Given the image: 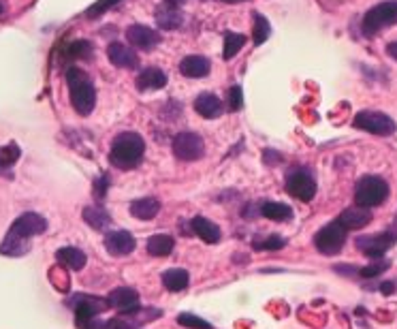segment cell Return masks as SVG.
<instances>
[{
	"label": "cell",
	"instance_id": "obj_19",
	"mask_svg": "<svg viewBox=\"0 0 397 329\" xmlns=\"http://www.w3.org/2000/svg\"><path fill=\"white\" fill-rule=\"evenodd\" d=\"M156 24L160 30H178L184 24V13L173 5H160L156 9Z\"/></svg>",
	"mask_w": 397,
	"mask_h": 329
},
{
	"label": "cell",
	"instance_id": "obj_37",
	"mask_svg": "<svg viewBox=\"0 0 397 329\" xmlns=\"http://www.w3.org/2000/svg\"><path fill=\"white\" fill-rule=\"evenodd\" d=\"M107 186H109V178H107V176H101V178L97 180V184H95V195H97V199H99V201H103V199H105Z\"/></svg>",
	"mask_w": 397,
	"mask_h": 329
},
{
	"label": "cell",
	"instance_id": "obj_2",
	"mask_svg": "<svg viewBox=\"0 0 397 329\" xmlns=\"http://www.w3.org/2000/svg\"><path fill=\"white\" fill-rule=\"evenodd\" d=\"M146 154V141L139 133H120L113 141H111V150H109V162L116 169L128 172L135 169L137 164L144 160Z\"/></svg>",
	"mask_w": 397,
	"mask_h": 329
},
{
	"label": "cell",
	"instance_id": "obj_5",
	"mask_svg": "<svg viewBox=\"0 0 397 329\" xmlns=\"http://www.w3.org/2000/svg\"><path fill=\"white\" fill-rule=\"evenodd\" d=\"M397 24V0H386L376 7H372L361 22V30L365 36H376L380 30Z\"/></svg>",
	"mask_w": 397,
	"mask_h": 329
},
{
	"label": "cell",
	"instance_id": "obj_38",
	"mask_svg": "<svg viewBox=\"0 0 397 329\" xmlns=\"http://www.w3.org/2000/svg\"><path fill=\"white\" fill-rule=\"evenodd\" d=\"M282 154L280 152H274V150H265L263 152V160L267 162V164H278V162H282Z\"/></svg>",
	"mask_w": 397,
	"mask_h": 329
},
{
	"label": "cell",
	"instance_id": "obj_3",
	"mask_svg": "<svg viewBox=\"0 0 397 329\" xmlns=\"http://www.w3.org/2000/svg\"><path fill=\"white\" fill-rule=\"evenodd\" d=\"M67 86H69V97H71L73 109L83 118L90 115L97 105V88H95V81L90 79V75L79 66H69L67 69Z\"/></svg>",
	"mask_w": 397,
	"mask_h": 329
},
{
	"label": "cell",
	"instance_id": "obj_24",
	"mask_svg": "<svg viewBox=\"0 0 397 329\" xmlns=\"http://www.w3.org/2000/svg\"><path fill=\"white\" fill-rule=\"evenodd\" d=\"M190 229H193V233L199 235L205 244H216V241H220V227H218L216 223L203 218V216L193 218V220H190Z\"/></svg>",
	"mask_w": 397,
	"mask_h": 329
},
{
	"label": "cell",
	"instance_id": "obj_6",
	"mask_svg": "<svg viewBox=\"0 0 397 329\" xmlns=\"http://www.w3.org/2000/svg\"><path fill=\"white\" fill-rule=\"evenodd\" d=\"M346 235L348 231L344 229V225L340 220H333L329 225H325L323 229H319V233L314 235V246L321 255L333 257L340 255L344 244H346Z\"/></svg>",
	"mask_w": 397,
	"mask_h": 329
},
{
	"label": "cell",
	"instance_id": "obj_11",
	"mask_svg": "<svg viewBox=\"0 0 397 329\" xmlns=\"http://www.w3.org/2000/svg\"><path fill=\"white\" fill-rule=\"evenodd\" d=\"M395 241H397V237H395L391 231L374 233V235H359V237L355 239L357 248H359L365 257H370V259H380Z\"/></svg>",
	"mask_w": 397,
	"mask_h": 329
},
{
	"label": "cell",
	"instance_id": "obj_33",
	"mask_svg": "<svg viewBox=\"0 0 397 329\" xmlns=\"http://www.w3.org/2000/svg\"><path fill=\"white\" fill-rule=\"evenodd\" d=\"M178 323L182 327H188V329H214L211 323H207L205 318L197 316V314H190V312H182L178 314Z\"/></svg>",
	"mask_w": 397,
	"mask_h": 329
},
{
	"label": "cell",
	"instance_id": "obj_18",
	"mask_svg": "<svg viewBox=\"0 0 397 329\" xmlns=\"http://www.w3.org/2000/svg\"><path fill=\"white\" fill-rule=\"evenodd\" d=\"M211 62L205 56H186L180 62V73L188 79H203L209 75Z\"/></svg>",
	"mask_w": 397,
	"mask_h": 329
},
{
	"label": "cell",
	"instance_id": "obj_43",
	"mask_svg": "<svg viewBox=\"0 0 397 329\" xmlns=\"http://www.w3.org/2000/svg\"><path fill=\"white\" fill-rule=\"evenodd\" d=\"M5 9H7V7H5V3H3V0H0V15L5 13Z\"/></svg>",
	"mask_w": 397,
	"mask_h": 329
},
{
	"label": "cell",
	"instance_id": "obj_4",
	"mask_svg": "<svg viewBox=\"0 0 397 329\" xmlns=\"http://www.w3.org/2000/svg\"><path fill=\"white\" fill-rule=\"evenodd\" d=\"M389 197V184L380 176H363L355 186V203L359 208H376Z\"/></svg>",
	"mask_w": 397,
	"mask_h": 329
},
{
	"label": "cell",
	"instance_id": "obj_20",
	"mask_svg": "<svg viewBox=\"0 0 397 329\" xmlns=\"http://www.w3.org/2000/svg\"><path fill=\"white\" fill-rule=\"evenodd\" d=\"M337 220L344 225V229L346 231H352V229H363V227H368L370 223H372V212L368 210V208H348V210H344L340 216H337Z\"/></svg>",
	"mask_w": 397,
	"mask_h": 329
},
{
	"label": "cell",
	"instance_id": "obj_1",
	"mask_svg": "<svg viewBox=\"0 0 397 329\" xmlns=\"http://www.w3.org/2000/svg\"><path fill=\"white\" fill-rule=\"evenodd\" d=\"M48 231V220L36 212H26L18 220H13L9 233L0 244V255L7 257H22L30 251L28 239L34 235H43Z\"/></svg>",
	"mask_w": 397,
	"mask_h": 329
},
{
	"label": "cell",
	"instance_id": "obj_31",
	"mask_svg": "<svg viewBox=\"0 0 397 329\" xmlns=\"http://www.w3.org/2000/svg\"><path fill=\"white\" fill-rule=\"evenodd\" d=\"M252 20H254V30H252V41H254V46L256 48H260L265 41L270 38V32H272V28H270V22H267V18H263L260 13H254L252 15Z\"/></svg>",
	"mask_w": 397,
	"mask_h": 329
},
{
	"label": "cell",
	"instance_id": "obj_8",
	"mask_svg": "<svg viewBox=\"0 0 397 329\" xmlns=\"http://www.w3.org/2000/svg\"><path fill=\"white\" fill-rule=\"evenodd\" d=\"M67 306L73 308L77 327L83 325V323H88V321H92V318H97L101 312H105V310L109 308V306H107V300L97 298V295H83V293L73 295V298L67 302Z\"/></svg>",
	"mask_w": 397,
	"mask_h": 329
},
{
	"label": "cell",
	"instance_id": "obj_36",
	"mask_svg": "<svg viewBox=\"0 0 397 329\" xmlns=\"http://www.w3.org/2000/svg\"><path fill=\"white\" fill-rule=\"evenodd\" d=\"M389 270V261H374V263H370V265H365L363 270H359V276L361 278H365V280H372V278H376V276H380L382 272H386Z\"/></svg>",
	"mask_w": 397,
	"mask_h": 329
},
{
	"label": "cell",
	"instance_id": "obj_42",
	"mask_svg": "<svg viewBox=\"0 0 397 329\" xmlns=\"http://www.w3.org/2000/svg\"><path fill=\"white\" fill-rule=\"evenodd\" d=\"M389 231H391V233H393V235L397 237V218H395V223H393V225L389 227Z\"/></svg>",
	"mask_w": 397,
	"mask_h": 329
},
{
	"label": "cell",
	"instance_id": "obj_17",
	"mask_svg": "<svg viewBox=\"0 0 397 329\" xmlns=\"http://www.w3.org/2000/svg\"><path fill=\"white\" fill-rule=\"evenodd\" d=\"M195 109H197V113L201 115V118H205V120H216V118H220L225 113V105H223V101H220L216 94H211V92H201L197 99H195Z\"/></svg>",
	"mask_w": 397,
	"mask_h": 329
},
{
	"label": "cell",
	"instance_id": "obj_30",
	"mask_svg": "<svg viewBox=\"0 0 397 329\" xmlns=\"http://www.w3.org/2000/svg\"><path fill=\"white\" fill-rule=\"evenodd\" d=\"M246 46V36L239 32H225V48H223V58L225 60H233L239 50Z\"/></svg>",
	"mask_w": 397,
	"mask_h": 329
},
{
	"label": "cell",
	"instance_id": "obj_35",
	"mask_svg": "<svg viewBox=\"0 0 397 329\" xmlns=\"http://www.w3.org/2000/svg\"><path fill=\"white\" fill-rule=\"evenodd\" d=\"M227 107L229 111H239L244 107V90L242 86H233L227 90Z\"/></svg>",
	"mask_w": 397,
	"mask_h": 329
},
{
	"label": "cell",
	"instance_id": "obj_41",
	"mask_svg": "<svg viewBox=\"0 0 397 329\" xmlns=\"http://www.w3.org/2000/svg\"><path fill=\"white\" fill-rule=\"evenodd\" d=\"M165 3H167V5H173V7H182L186 0H165Z\"/></svg>",
	"mask_w": 397,
	"mask_h": 329
},
{
	"label": "cell",
	"instance_id": "obj_28",
	"mask_svg": "<svg viewBox=\"0 0 397 329\" xmlns=\"http://www.w3.org/2000/svg\"><path fill=\"white\" fill-rule=\"evenodd\" d=\"M173 246H175V241H173L171 235L156 233V235H152V237L148 239L146 248H148V253H150L152 257H169V255L173 253Z\"/></svg>",
	"mask_w": 397,
	"mask_h": 329
},
{
	"label": "cell",
	"instance_id": "obj_32",
	"mask_svg": "<svg viewBox=\"0 0 397 329\" xmlns=\"http://www.w3.org/2000/svg\"><path fill=\"white\" fill-rule=\"evenodd\" d=\"M252 246H254V251H280L286 246V237L276 235V233L265 235V237H254Z\"/></svg>",
	"mask_w": 397,
	"mask_h": 329
},
{
	"label": "cell",
	"instance_id": "obj_44",
	"mask_svg": "<svg viewBox=\"0 0 397 329\" xmlns=\"http://www.w3.org/2000/svg\"><path fill=\"white\" fill-rule=\"evenodd\" d=\"M223 3H231L233 5V3H244V0H223Z\"/></svg>",
	"mask_w": 397,
	"mask_h": 329
},
{
	"label": "cell",
	"instance_id": "obj_13",
	"mask_svg": "<svg viewBox=\"0 0 397 329\" xmlns=\"http://www.w3.org/2000/svg\"><path fill=\"white\" fill-rule=\"evenodd\" d=\"M126 41L132 48H139L144 52H152L160 43V34L144 24H132L126 28Z\"/></svg>",
	"mask_w": 397,
	"mask_h": 329
},
{
	"label": "cell",
	"instance_id": "obj_16",
	"mask_svg": "<svg viewBox=\"0 0 397 329\" xmlns=\"http://www.w3.org/2000/svg\"><path fill=\"white\" fill-rule=\"evenodd\" d=\"M135 86L139 92H150V90H160L167 86V73L158 66H148L137 75Z\"/></svg>",
	"mask_w": 397,
	"mask_h": 329
},
{
	"label": "cell",
	"instance_id": "obj_9",
	"mask_svg": "<svg viewBox=\"0 0 397 329\" xmlns=\"http://www.w3.org/2000/svg\"><path fill=\"white\" fill-rule=\"evenodd\" d=\"M286 192L297 201L310 203L316 195V180L307 169H293L286 176Z\"/></svg>",
	"mask_w": 397,
	"mask_h": 329
},
{
	"label": "cell",
	"instance_id": "obj_27",
	"mask_svg": "<svg viewBox=\"0 0 397 329\" xmlns=\"http://www.w3.org/2000/svg\"><path fill=\"white\" fill-rule=\"evenodd\" d=\"M20 156H22V150H20V146L15 141L0 148V176L11 178V169L15 167V162L20 160Z\"/></svg>",
	"mask_w": 397,
	"mask_h": 329
},
{
	"label": "cell",
	"instance_id": "obj_14",
	"mask_svg": "<svg viewBox=\"0 0 397 329\" xmlns=\"http://www.w3.org/2000/svg\"><path fill=\"white\" fill-rule=\"evenodd\" d=\"M105 248L111 257H126L137 248V241L132 237V233L118 229L105 235Z\"/></svg>",
	"mask_w": 397,
	"mask_h": 329
},
{
	"label": "cell",
	"instance_id": "obj_29",
	"mask_svg": "<svg viewBox=\"0 0 397 329\" xmlns=\"http://www.w3.org/2000/svg\"><path fill=\"white\" fill-rule=\"evenodd\" d=\"M92 56H95V48L90 41L85 38L73 41L64 50V60H90Z\"/></svg>",
	"mask_w": 397,
	"mask_h": 329
},
{
	"label": "cell",
	"instance_id": "obj_22",
	"mask_svg": "<svg viewBox=\"0 0 397 329\" xmlns=\"http://www.w3.org/2000/svg\"><path fill=\"white\" fill-rule=\"evenodd\" d=\"M56 261H58L60 265H64V267L73 270V272H79V270H83V267H85L88 257H85V253H83V251L75 248V246H64V248L56 251Z\"/></svg>",
	"mask_w": 397,
	"mask_h": 329
},
{
	"label": "cell",
	"instance_id": "obj_40",
	"mask_svg": "<svg viewBox=\"0 0 397 329\" xmlns=\"http://www.w3.org/2000/svg\"><path fill=\"white\" fill-rule=\"evenodd\" d=\"M380 291L389 295V293H393V291H395V284H393V282H384V284H380Z\"/></svg>",
	"mask_w": 397,
	"mask_h": 329
},
{
	"label": "cell",
	"instance_id": "obj_10",
	"mask_svg": "<svg viewBox=\"0 0 397 329\" xmlns=\"http://www.w3.org/2000/svg\"><path fill=\"white\" fill-rule=\"evenodd\" d=\"M173 154L182 162H193V160L203 158V154H205L203 137L197 133H190V131L178 133L173 137Z\"/></svg>",
	"mask_w": 397,
	"mask_h": 329
},
{
	"label": "cell",
	"instance_id": "obj_23",
	"mask_svg": "<svg viewBox=\"0 0 397 329\" xmlns=\"http://www.w3.org/2000/svg\"><path fill=\"white\" fill-rule=\"evenodd\" d=\"M162 284H165V289L171 291V293H178V291H184L186 286L190 284V276L186 270L182 267H171L162 274Z\"/></svg>",
	"mask_w": 397,
	"mask_h": 329
},
{
	"label": "cell",
	"instance_id": "obj_39",
	"mask_svg": "<svg viewBox=\"0 0 397 329\" xmlns=\"http://www.w3.org/2000/svg\"><path fill=\"white\" fill-rule=\"evenodd\" d=\"M386 54H389V56H391V58L397 62V41H393V43H389V46H386Z\"/></svg>",
	"mask_w": 397,
	"mask_h": 329
},
{
	"label": "cell",
	"instance_id": "obj_26",
	"mask_svg": "<svg viewBox=\"0 0 397 329\" xmlns=\"http://www.w3.org/2000/svg\"><path fill=\"white\" fill-rule=\"evenodd\" d=\"M260 216L270 218L274 223H286L293 218V210L286 203H278V201H267L260 205Z\"/></svg>",
	"mask_w": 397,
	"mask_h": 329
},
{
	"label": "cell",
	"instance_id": "obj_12",
	"mask_svg": "<svg viewBox=\"0 0 397 329\" xmlns=\"http://www.w3.org/2000/svg\"><path fill=\"white\" fill-rule=\"evenodd\" d=\"M107 306L118 310L120 314H135L139 308V295L135 289H128V286H118L107 298Z\"/></svg>",
	"mask_w": 397,
	"mask_h": 329
},
{
	"label": "cell",
	"instance_id": "obj_15",
	"mask_svg": "<svg viewBox=\"0 0 397 329\" xmlns=\"http://www.w3.org/2000/svg\"><path fill=\"white\" fill-rule=\"evenodd\" d=\"M107 58H109V62H111L113 66H118V69H128V71H132V69L139 66V58H137L135 50H130L128 46L120 43V41H113V43H109V48H107Z\"/></svg>",
	"mask_w": 397,
	"mask_h": 329
},
{
	"label": "cell",
	"instance_id": "obj_25",
	"mask_svg": "<svg viewBox=\"0 0 397 329\" xmlns=\"http://www.w3.org/2000/svg\"><path fill=\"white\" fill-rule=\"evenodd\" d=\"M83 220L90 225L92 229L97 231H105L107 227H111V216L109 212H105L101 205H88V208H83Z\"/></svg>",
	"mask_w": 397,
	"mask_h": 329
},
{
	"label": "cell",
	"instance_id": "obj_7",
	"mask_svg": "<svg viewBox=\"0 0 397 329\" xmlns=\"http://www.w3.org/2000/svg\"><path fill=\"white\" fill-rule=\"evenodd\" d=\"M352 125L359 131H365V133H372V135H380V137H386V135H393L395 133V120L389 118L386 113L382 111H374V109H365V111H359L352 120Z\"/></svg>",
	"mask_w": 397,
	"mask_h": 329
},
{
	"label": "cell",
	"instance_id": "obj_34",
	"mask_svg": "<svg viewBox=\"0 0 397 329\" xmlns=\"http://www.w3.org/2000/svg\"><path fill=\"white\" fill-rule=\"evenodd\" d=\"M122 0H97V3L85 11V18H90V20H97L101 18L103 13H107L109 9H113L116 5H120Z\"/></svg>",
	"mask_w": 397,
	"mask_h": 329
},
{
	"label": "cell",
	"instance_id": "obj_21",
	"mask_svg": "<svg viewBox=\"0 0 397 329\" xmlns=\"http://www.w3.org/2000/svg\"><path fill=\"white\" fill-rule=\"evenodd\" d=\"M160 212V201L156 197H141L130 203V214L137 220H152Z\"/></svg>",
	"mask_w": 397,
	"mask_h": 329
}]
</instances>
